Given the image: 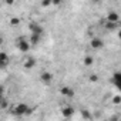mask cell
Returning <instances> with one entry per match:
<instances>
[{"label":"cell","mask_w":121,"mask_h":121,"mask_svg":"<svg viewBox=\"0 0 121 121\" xmlns=\"http://www.w3.org/2000/svg\"><path fill=\"white\" fill-rule=\"evenodd\" d=\"M12 110H13V112H14L16 115H19V117H22V115H29V114H31V111H33L26 103H19V104H16Z\"/></svg>","instance_id":"1"},{"label":"cell","mask_w":121,"mask_h":121,"mask_svg":"<svg viewBox=\"0 0 121 121\" xmlns=\"http://www.w3.org/2000/svg\"><path fill=\"white\" fill-rule=\"evenodd\" d=\"M16 44H17L19 51H22V53H27L30 50V46H31V43L27 41V40H24V39H17Z\"/></svg>","instance_id":"2"},{"label":"cell","mask_w":121,"mask_h":121,"mask_svg":"<svg viewBox=\"0 0 121 121\" xmlns=\"http://www.w3.org/2000/svg\"><path fill=\"white\" fill-rule=\"evenodd\" d=\"M111 81H112L114 87L121 93V71H114L111 76Z\"/></svg>","instance_id":"3"},{"label":"cell","mask_w":121,"mask_h":121,"mask_svg":"<svg viewBox=\"0 0 121 121\" xmlns=\"http://www.w3.org/2000/svg\"><path fill=\"white\" fill-rule=\"evenodd\" d=\"M60 94L63 97H66V98H73L76 95V91L69 86H63V87H60Z\"/></svg>","instance_id":"4"},{"label":"cell","mask_w":121,"mask_h":121,"mask_svg":"<svg viewBox=\"0 0 121 121\" xmlns=\"http://www.w3.org/2000/svg\"><path fill=\"white\" fill-rule=\"evenodd\" d=\"M90 47H91L93 50H100V48H103V47H104L103 39H100V37H91V40H90Z\"/></svg>","instance_id":"5"},{"label":"cell","mask_w":121,"mask_h":121,"mask_svg":"<svg viewBox=\"0 0 121 121\" xmlns=\"http://www.w3.org/2000/svg\"><path fill=\"white\" fill-rule=\"evenodd\" d=\"M29 30H30L31 33H37V34H41V36H43V33H44L43 26L39 24L37 22H30V24H29Z\"/></svg>","instance_id":"6"},{"label":"cell","mask_w":121,"mask_h":121,"mask_svg":"<svg viewBox=\"0 0 121 121\" xmlns=\"http://www.w3.org/2000/svg\"><path fill=\"white\" fill-rule=\"evenodd\" d=\"M40 81H41L43 84H46V86H50V84L53 83V74H51L50 71H43V73L40 74Z\"/></svg>","instance_id":"7"},{"label":"cell","mask_w":121,"mask_h":121,"mask_svg":"<svg viewBox=\"0 0 121 121\" xmlns=\"http://www.w3.org/2000/svg\"><path fill=\"white\" fill-rule=\"evenodd\" d=\"M107 22H112V23H118L120 22V14L117 12H108V14L104 17Z\"/></svg>","instance_id":"8"},{"label":"cell","mask_w":121,"mask_h":121,"mask_svg":"<svg viewBox=\"0 0 121 121\" xmlns=\"http://www.w3.org/2000/svg\"><path fill=\"white\" fill-rule=\"evenodd\" d=\"M61 114H63L64 118H70V117H73V114H74V108H73L71 105H66V107L61 108Z\"/></svg>","instance_id":"9"},{"label":"cell","mask_w":121,"mask_h":121,"mask_svg":"<svg viewBox=\"0 0 121 121\" xmlns=\"http://www.w3.org/2000/svg\"><path fill=\"white\" fill-rule=\"evenodd\" d=\"M36 58L34 57H27L26 60H24V63H23V67L24 69H27V70H30V69H33L34 66H36Z\"/></svg>","instance_id":"10"},{"label":"cell","mask_w":121,"mask_h":121,"mask_svg":"<svg viewBox=\"0 0 121 121\" xmlns=\"http://www.w3.org/2000/svg\"><path fill=\"white\" fill-rule=\"evenodd\" d=\"M9 60H10V58H9L7 53H4V51H3V53H0V66H2L3 69L9 64Z\"/></svg>","instance_id":"11"},{"label":"cell","mask_w":121,"mask_h":121,"mask_svg":"<svg viewBox=\"0 0 121 121\" xmlns=\"http://www.w3.org/2000/svg\"><path fill=\"white\" fill-rule=\"evenodd\" d=\"M40 39H41V34L31 33V34H30V37H29V41H30L33 46H36V44H39V43H40Z\"/></svg>","instance_id":"12"},{"label":"cell","mask_w":121,"mask_h":121,"mask_svg":"<svg viewBox=\"0 0 121 121\" xmlns=\"http://www.w3.org/2000/svg\"><path fill=\"white\" fill-rule=\"evenodd\" d=\"M83 64H84L86 67H91V66L94 64V57L90 56V54H87V56L83 58Z\"/></svg>","instance_id":"13"},{"label":"cell","mask_w":121,"mask_h":121,"mask_svg":"<svg viewBox=\"0 0 121 121\" xmlns=\"http://www.w3.org/2000/svg\"><path fill=\"white\" fill-rule=\"evenodd\" d=\"M105 29L108 30V31H114V30H117V27H118V23H112V22H107L105 20Z\"/></svg>","instance_id":"14"},{"label":"cell","mask_w":121,"mask_h":121,"mask_svg":"<svg viewBox=\"0 0 121 121\" xmlns=\"http://www.w3.org/2000/svg\"><path fill=\"white\" fill-rule=\"evenodd\" d=\"M53 6V2L51 0H41V7H51Z\"/></svg>","instance_id":"15"},{"label":"cell","mask_w":121,"mask_h":121,"mask_svg":"<svg viewBox=\"0 0 121 121\" xmlns=\"http://www.w3.org/2000/svg\"><path fill=\"white\" fill-rule=\"evenodd\" d=\"M19 23H20L19 17H12L10 19V26H19Z\"/></svg>","instance_id":"16"},{"label":"cell","mask_w":121,"mask_h":121,"mask_svg":"<svg viewBox=\"0 0 121 121\" xmlns=\"http://www.w3.org/2000/svg\"><path fill=\"white\" fill-rule=\"evenodd\" d=\"M112 103L114 104H121V94H117L112 97Z\"/></svg>","instance_id":"17"},{"label":"cell","mask_w":121,"mask_h":121,"mask_svg":"<svg viewBox=\"0 0 121 121\" xmlns=\"http://www.w3.org/2000/svg\"><path fill=\"white\" fill-rule=\"evenodd\" d=\"M81 114H83V118H86V120H88V118H91V114L87 111V110H81Z\"/></svg>","instance_id":"18"},{"label":"cell","mask_w":121,"mask_h":121,"mask_svg":"<svg viewBox=\"0 0 121 121\" xmlns=\"http://www.w3.org/2000/svg\"><path fill=\"white\" fill-rule=\"evenodd\" d=\"M88 80H90L91 83H95V81H98V76H97V74H91V76L88 77Z\"/></svg>","instance_id":"19"},{"label":"cell","mask_w":121,"mask_h":121,"mask_svg":"<svg viewBox=\"0 0 121 121\" xmlns=\"http://www.w3.org/2000/svg\"><path fill=\"white\" fill-rule=\"evenodd\" d=\"M51 2H53V6H56V7L63 4V0H51Z\"/></svg>","instance_id":"20"},{"label":"cell","mask_w":121,"mask_h":121,"mask_svg":"<svg viewBox=\"0 0 121 121\" xmlns=\"http://www.w3.org/2000/svg\"><path fill=\"white\" fill-rule=\"evenodd\" d=\"M6 107H7V103H6V100L3 98V100H2V104H0V108H2V110H4Z\"/></svg>","instance_id":"21"},{"label":"cell","mask_w":121,"mask_h":121,"mask_svg":"<svg viewBox=\"0 0 121 121\" xmlns=\"http://www.w3.org/2000/svg\"><path fill=\"white\" fill-rule=\"evenodd\" d=\"M6 4H9V6L14 4V0H6Z\"/></svg>","instance_id":"22"},{"label":"cell","mask_w":121,"mask_h":121,"mask_svg":"<svg viewBox=\"0 0 121 121\" xmlns=\"http://www.w3.org/2000/svg\"><path fill=\"white\" fill-rule=\"evenodd\" d=\"M117 36H118V39L121 40V29H118V30H117Z\"/></svg>","instance_id":"23"},{"label":"cell","mask_w":121,"mask_h":121,"mask_svg":"<svg viewBox=\"0 0 121 121\" xmlns=\"http://www.w3.org/2000/svg\"><path fill=\"white\" fill-rule=\"evenodd\" d=\"M101 0H91V3H94V4H97V3H100Z\"/></svg>","instance_id":"24"}]
</instances>
